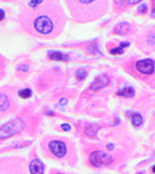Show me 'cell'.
<instances>
[{"label":"cell","instance_id":"obj_1","mask_svg":"<svg viewBox=\"0 0 155 174\" xmlns=\"http://www.w3.org/2000/svg\"><path fill=\"white\" fill-rule=\"evenodd\" d=\"M62 12L57 5L48 4L42 9H32L30 14H25L22 25L26 31L40 37H53L61 27H63Z\"/></svg>","mask_w":155,"mask_h":174},{"label":"cell","instance_id":"obj_2","mask_svg":"<svg viewBox=\"0 0 155 174\" xmlns=\"http://www.w3.org/2000/svg\"><path fill=\"white\" fill-rule=\"evenodd\" d=\"M25 127V122L21 118H15L7 123H5L0 128V139H7L17 133H20Z\"/></svg>","mask_w":155,"mask_h":174},{"label":"cell","instance_id":"obj_3","mask_svg":"<svg viewBox=\"0 0 155 174\" xmlns=\"http://www.w3.org/2000/svg\"><path fill=\"white\" fill-rule=\"evenodd\" d=\"M89 162H91V164L94 166V167H102V166H108V164H111V163L113 162V159H112V157L108 156L107 153H104V152H102V151H96V152H93V153L91 154Z\"/></svg>","mask_w":155,"mask_h":174},{"label":"cell","instance_id":"obj_4","mask_svg":"<svg viewBox=\"0 0 155 174\" xmlns=\"http://www.w3.org/2000/svg\"><path fill=\"white\" fill-rule=\"evenodd\" d=\"M48 148L50 151L52 152V154L57 158H62L66 156V152H67V148H66V144L65 142L62 141H51L48 143Z\"/></svg>","mask_w":155,"mask_h":174},{"label":"cell","instance_id":"obj_5","mask_svg":"<svg viewBox=\"0 0 155 174\" xmlns=\"http://www.w3.org/2000/svg\"><path fill=\"white\" fill-rule=\"evenodd\" d=\"M135 69L144 75H152L155 70V62L150 59H145V60H140L135 64Z\"/></svg>","mask_w":155,"mask_h":174},{"label":"cell","instance_id":"obj_6","mask_svg":"<svg viewBox=\"0 0 155 174\" xmlns=\"http://www.w3.org/2000/svg\"><path fill=\"white\" fill-rule=\"evenodd\" d=\"M109 82H111V80H109V77H108L107 75H99V76L92 82V85L89 86V91H93V92L101 91L102 88L108 86Z\"/></svg>","mask_w":155,"mask_h":174},{"label":"cell","instance_id":"obj_7","mask_svg":"<svg viewBox=\"0 0 155 174\" xmlns=\"http://www.w3.org/2000/svg\"><path fill=\"white\" fill-rule=\"evenodd\" d=\"M30 173L31 174H43V164L39 159H34L30 163Z\"/></svg>","mask_w":155,"mask_h":174},{"label":"cell","instance_id":"obj_8","mask_svg":"<svg viewBox=\"0 0 155 174\" xmlns=\"http://www.w3.org/2000/svg\"><path fill=\"white\" fill-rule=\"evenodd\" d=\"M48 59L52 60V61H68L70 60L68 55H66L63 52H60V51H51V52H48Z\"/></svg>","mask_w":155,"mask_h":174},{"label":"cell","instance_id":"obj_9","mask_svg":"<svg viewBox=\"0 0 155 174\" xmlns=\"http://www.w3.org/2000/svg\"><path fill=\"white\" fill-rule=\"evenodd\" d=\"M130 29H132V26L128 22H121V24H118L114 27L113 32L114 34H118V35H125V34H128L130 31Z\"/></svg>","mask_w":155,"mask_h":174},{"label":"cell","instance_id":"obj_10","mask_svg":"<svg viewBox=\"0 0 155 174\" xmlns=\"http://www.w3.org/2000/svg\"><path fill=\"white\" fill-rule=\"evenodd\" d=\"M10 108V99L5 93H0V113L6 112Z\"/></svg>","mask_w":155,"mask_h":174},{"label":"cell","instance_id":"obj_11","mask_svg":"<svg viewBox=\"0 0 155 174\" xmlns=\"http://www.w3.org/2000/svg\"><path fill=\"white\" fill-rule=\"evenodd\" d=\"M117 94L118 96H122V97H133L134 96V88L133 87H124L119 91H117Z\"/></svg>","mask_w":155,"mask_h":174},{"label":"cell","instance_id":"obj_12","mask_svg":"<svg viewBox=\"0 0 155 174\" xmlns=\"http://www.w3.org/2000/svg\"><path fill=\"white\" fill-rule=\"evenodd\" d=\"M130 117H132V123H133V126L139 127V126L143 123V117H142V114H140V113H138V112L132 113V114H130Z\"/></svg>","mask_w":155,"mask_h":174},{"label":"cell","instance_id":"obj_13","mask_svg":"<svg viewBox=\"0 0 155 174\" xmlns=\"http://www.w3.org/2000/svg\"><path fill=\"white\" fill-rule=\"evenodd\" d=\"M98 129H99V126L93 124V126H88V127L86 128L84 132H86V136H88V137H94Z\"/></svg>","mask_w":155,"mask_h":174},{"label":"cell","instance_id":"obj_14","mask_svg":"<svg viewBox=\"0 0 155 174\" xmlns=\"http://www.w3.org/2000/svg\"><path fill=\"white\" fill-rule=\"evenodd\" d=\"M31 94H32V92H31V89H29V88L21 89V91L19 92V96H20L21 98H30Z\"/></svg>","mask_w":155,"mask_h":174},{"label":"cell","instance_id":"obj_15","mask_svg":"<svg viewBox=\"0 0 155 174\" xmlns=\"http://www.w3.org/2000/svg\"><path fill=\"white\" fill-rule=\"evenodd\" d=\"M87 77V72L84 71V70H78L77 72H76V79H77V81H82V80H84Z\"/></svg>","mask_w":155,"mask_h":174},{"label":"cell","instance_id":"obj_16","mask_svg":"<svg viewBox=\"0 0 155 174\" xmlns=\"http://www.w3.org/2000/svg\"><path fill=\"white\" fill-rule=\"evenodd\" d=\"M42 0H32V1H30L29 2V6L30 7H32V9H35L36 6H40V5H42Z\"/></svg>","mask_w":155,"mask_h":174},{"label":"cell","instance_id":"obj_17","mask_svg":"<svg viewBox=\"0 0 155 174\" xmlns=\"http://www.w3.org/2000/svg\"><path fill=\"white\" fill-rule=\"evenodd\" d=\"M123 52H124L123 47H117V49H112L111 50V54L112 55H119V54H123Z\"/></svg>","mask_w":155,"mask_h":174},{"label":"cell","instance_id":"obj_18","mask_svg":"<svg viewBox=\"0 0 155 174\" xmlns=\"http://www.w3.org/2000/svg\"><path fill=\"white\" fill-rule=\"evenodd\" d=\"M61 128H62V131H66V132H67V131H70V129H71V126L65 123V124H62V126H61Z\"/></svg>","mask_w":155,"mask_h":174},{"label":"cell","instance_id":"obj_19","mask_svg":"<svg viewBox=\"0 0 155 174\" xmlns=\"http://www.w3.org/2000/svg\"><path fill=\"white\" fill-rule=\"evenodd\" d=\"M147 11V5H140V7H139V12H145Z\"/></svg>","mask_w":155,"mask_h":174},{"label":"cell","instance_id":"obj_20","mask_svg":"<svg viewBox=\"0 0 155 174\" xmlns=\"http://www.w3.org/2000/svg\"><path fill=\"white\" fill-rule=\"evenodd\" d=\"M4 17H5V14H4V11L0 9V21H1V20H4Z\"/></svg>","mask_w":155,"mask_h":174},{"label":"cell","instance_id":"obj_21","mask_svg":"<svg viewBox=\"0 0 155 174\" xmlns=\"http://www.w3.org/2000/svg\"><path fill=\"white\" fill-rule=\"evenodd\" d=\"M60 103H61V104H66V103H67V98H61V99H60Z\"/></svg>","mask_w":155,"mask_h":174},{"label":"cell","instance_id":"obj_22","mask_svg":"<svg viewBox=\"0 0 155 174\" xmlns=\"http://www.w3.org/2000/svg\"><path fill=\"white\" fill-rule=\"evenodd\" d=\"M127 46H129V42H122L121 44V47H127Z\"/></svg>","mask_w":155,"mask_h":174},{"label":"cell","instance_id":"obj_23","mask_svg":"<svg viewBox=\"0 0 155 174\" xmlns=\"http://www.w3.org/2000/svg\"><path fill=\"white\" fill-rule=\"evenodd\" d=\"M107 148L111 151V149H113V148H114V146H113V144H108V146H107Z\"/></svg>","mask_w":155,"mask_h":174},{"label":"cell","instance_id":"obj_24","mask_svg":"<svg viewBox=\"0 0 155 174\" xmlns=\"http://www.w3.org/2000/svg\"><path fill=\"white\" fill-rule=\"evenodd\" d=\"M118 123H119V119H118V118H116V119H114V124H118Z\"/></svg>","mask_w":155,"mask_h":174},{"label":"cell","instance_id":"obj_25","mask_svg":"<svg viewBox=\"0 0 155 174\" xmlns=\"http://www.w3.org/2000/svg\"><path fill=\"white\" fill-rule=\"evenodd\" d=\"M153 172H154V173H155V166H154V167H153Z\"/></svg>","mask_w":155,"mask_h":174},{"label":"cell","instance_id":"obj_26","mask_svg":"<svg viewBox=\"0 0 155 174\" xmlns=\"http://www.w3.org/2000/svg\"><path fill=\"white\" fill-rule=\"evenodd\" d=\"M138 174H142V173H138Z\"/></svg>","mask_w":155,"mask_h":174}]
</instances>
